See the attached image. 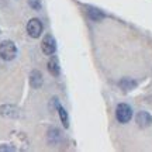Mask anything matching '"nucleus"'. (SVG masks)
Returning a JSON list of instances; mask_svg holds the SVG:
<instances>
[{"label":"nucleus","mask_w":152,"mask_h":152,"mask_svg":"<svg viewBox=\"0 0 152 152\" xmlns=\"http://www.w3.org/2000/svg\"><path fill=\"white\" fill-rule=\"evenodd\" d=\"M18 54V49H17L16 44L13 41L6 39L0 44V58L4 61H13Z\"/></svg>","instance_id":"f257e3e1"},{"label":"nucleus","mask_w":152,"mask_h":152,"mask_svg":"<svg viewBox=\"0 0 152 152\" xmlns=\"http://www.w3.org/2000/svg\"><path fill=\"white\" fill-rule=\"evenodd\" d=\"M132 117V109L131 106H128L127 103H120L115 109V118L118 120V123L121 124H125L128 123Z\"/></svg>","instance_id":"f03ea898"},{"label":"nucleus","mask_w":152,"mask_h":152,"mask_svg":"<svg viewBox=\"0 0 152 152\" xmlns=\"http://www.w3.org/2000/svg\"><path fill=\"white\" fill-rule=\"evenodd\" d=\"M41 49H42L44 54L49 55V56H52V55L56 52V41H55V38L52 37L51 34H47V35L42 38Z\"/></svg>","instance_id":"7ed1b4c3"},{"label":"nucleus","mask_w":152,"mask_h":152,"mask_svg":"<svg viewBox=\"0 0 152 152\" xmlns=\"http://www.w3.org/2000/svg\"><path fill=\"white\" fill-rule=\"evenodd\" d=\"M42 23L39 21L38 18H31L27 24V33L28 35L31 38H38L41 37V34H42Z\"/></svg>","instance_id":"20e7f679"},{"label":"nucleus","mask_w":152,"mask_h":152,"mask_svg":"<svg viewBox=\"0 0 152 152\" xmlns=\"http://www.w3.org/2000/svg\"><path fill=\"white\" fill-rule=\"evenodd\" d=\"M0 115L7 117V118H17L20 115V109L11 104H4L0 107Z\"/></svg>","instance_id":"39448f33"},{"label":"nucleus","mask_w":152,"mask_h":152,"mask_svg":"<svg viewBox=\"0 0 152 152\" xmlns=\"http://www.w3.org/2000/svg\"><path fill=\"white\" fill-rule=\"evenodd\" d=\"M44 83V77H42V73L38 71V69H34L31 73H30V85L33 89H39L42 86Z\"/></svg>","instance_id":"423d86ee"},{"label":"nucleus","mask_w":152,"mask_h":152,"mask_svg":"<svg viewBox=\"0 0 152 152\" xmlns=\"http://www.w3.org/2000/svg\"><path fill=\"white\" fill-rule=\"evenodd\" d=\"M137 124L140 125V127H142V128H145V127H148V125L152 124V117L151 114L147 113V111H140V113L137 114Z\"/></svg>","instance_id":"0eeeda50"},{"label":"nucleus","mask_w":152,"mask_h":152,"mask_svg":"<svg viewBox=\"0 0 152 152\" xmlns=\"http://www.w3.org/2000/svg\"><path fill=\"white\" fill-rule=\"evenodd\" d=\"M55 104H56V110H58V114H59L61 123L64 124V127H65V128H68V127H69V117H68L66 110L64 109V106L58 102V99H55Z\"/></svg>","instance_id":"6e6552de"},{"label":"nucleus","mask_w":152,"mask_h":152,"mask_svg":"<svg viewBox=\"0 0 152 152\" xmlns=\"http://www.w3.org/2000/svg\"><path fill=\"white\" fill-rule=\"evenodd\" d=\"M48 71L51 72V75H54V76L59 75V62L56 59V56H52L48 61Z\"/></svg>","instance_id":"1a4fd4ad"},{"label":"nucleus","mask_w":152,"mask_h":152,"mask_svg":"<svg viewBox=\"0 0 152 152\" xmlns=\"http://www.w3.org/2000/svg\"><path fill=\"white\" fill-rule=\"evenodd\" d=\"M87 14H89V17H90L92 20H94V21H99V20H102V18L104 17L103 13L99 10V9H96V7L87 9Z\"/></svg>","instance_id":"9d476101"},{"label":"nucleus","mask_w":152,"mask_h":152,"mask_svg":"<svg viewBox=\"0 0 152 152\" xmlns=\"http://www.w3.org/2000/svg\"><path fill=\"white\" fill-rule=\"evenodd\" d=\"M135 85H137V82L132 80V79H130V77H124L123 80H120V86L123 87L124 90H131Z\"/></svg>","instance_id":"9b49d317"},{"label":"nucleus","mask_w":152,"mask_h":152,"mask_svg":"<svg viewBox=\"0 0 152 152\" xmlns=\"http://www.w3.org/2000/svg\"><path fill=\"white\" fill-rule=\"evenodd\" d=\"M28 6L33 10H39L41 9V0H28Z\"/></svg>","instance_id":"f8f14e48"},{"label":"nucleus","mask_w":152,"mask_h":152,"mask_svg":"<svg viewBox=\"0 0 152 152\" xmlns=\"http://www.w3.org/2000/svg\"><path fill=\"white\" fill-rule=\"evenodd\" d=\"M0 151H14V148H7V147H0Z\"/></svg>","instance_id":"ddd939ff"}]
</instances>
